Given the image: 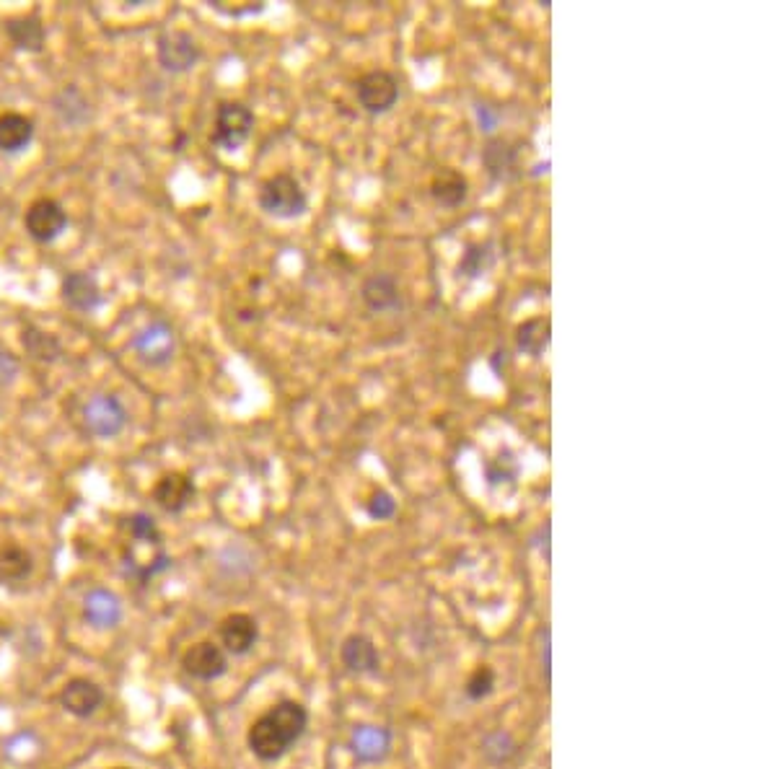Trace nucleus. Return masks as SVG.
Returning a JSON list of instances; mask_svg holds the SVG:
<instances>
[{"label":"nucleus","mask_w":777,"mask_h":769,"mask_svg":"<svg viewBox=\"0 0 777 769\" xmlns=\"http://www.w3.org/2000/svg\"><path fill=\"white\" fill-rule=\"evenodd\" d=\"M306 725L309 713L301 702H278L252 723L247 733L249 749L262 762H278L298 744V738L306 733Z\"/></svg>","instance_id":"1"},{"label":"nucleus","mask_w":777,"mask_h":769,"mask_svg":"<svg viewBox=\"0 0 777 769\" xmlns=\"http://www.w3.org/2000/svg\"><path fill=\"white\" fill-rule=\"evenodd\" d=\"M259 208L272 218L280 221H293L309 210V197H306L304 184L298 182L293 174H275L265 179L259 187Z\"/></svg>","instance_id":"2"},{"label":"nucleus","mask_w":777,"mask_h":769,"mask_svg":"<svg viewBox=\"0 0 777 769\" xmlns=\"http://www.w3.org/2000/svg\"><path fill=\"white\" fill-rule=\"evenodd\" d=\"M254 127V114L247 104L241 101H223L218 112H215V125H213V140L221 151H236L241 145L247 143V138L252 135Z\"/></svg>","instance_id":"3"},{"label":"nucleus","mask_w":777,"mask_h":769,"mask_svg":"<svg viewBox=\"0 0 777 769\" xmlns=\"http://www.w3.org/2000/svg\"><path fill=\"white\" fill-rule=\"evenodd\" d=\"M355 99L368 114H386L399 101V81L389 70H371L355 83Z\"/></svg>","instance_id":"4"},{"label":"nucleus","mask_w":777,"mask_h":769,"mask_svg":"<svg viewBox=\"0 0 777 769\" xmlns=\"http://www.w3.org/2000/svg\"><path fill=\"white\" fill-rule=\"evenodd\" d=\"M26 234L32 236L39 244H47V241H55L57 236L63 234L65 226H68V213L63 210V205L52 197H39L34 200L24 215Z\"/></svg>","instance_id":"5"},{"label":"nucleus","mask_w":777,"mask_h":769,"mask_svg":"<svg viewBox=\"0 0 777 769\" xmlns=\"http://www.w3.org/2000/svg\"><path fill=\"white\" fill-rule=\"evenodd\" d=\"M83 423L96 438H114L127 425V412L114 394H96L83 407Z\"/></svg>","instance_id":"6"},{"label":"nucleus","mask_w":777,"mask_h":769,"mask_svg":"<svg viewBox=\"0 0 777 769\" xmlns=\"http://www.w3.org/2000/svg\"><path fill=\"white\" fill-rule=\"evenodd\" d=\"M182 666L192 679L213 681L218 679V676L226 674L228 669L226 650H223L221 645L210 643V640H203V643H195L192 648L184 650Z\"/></svg>","instance_id":"7"},{"label":"nucleus","mask_w":777,"mask_h":769,"mask_svg":"<svg viewBox=\"0 0 777 769\" xmlns=\"http://www.w3.org/2000/svg\"><path fill=\"white\" fill-rule=\"evenodd\" d=\"M135 350L148 366H164L174 358V350H177V337H174V329L166 322H151L146 329H140L138 337H135Z\"/></svg>","instance_id":"8"},{"label":"nucleus","mask_w":777,"mask_h":769,"mask_svg":"<svg viewBox=\"0 0 777 769\" xmlns=\"http://www.w3.org/2000/svg\"><path fill=\"white\" fill-rule=\"evenodd\" d=\"M200 60V47L187 32H166L158 39V63L171 73H184Z\"/></svg>","instance_id":"9"},{"label":"nucleus","mask_w":777,"mask_h":769,"mask_svg":"<svg viewBox=\"0 0 777 769\" xmlns=\"http://www.w3.org/2000/svg\"><path fill=\"white\" fill-rule=\"evenodd\" d=\"M363 303L373 314H392V311L402 309V290L394 275L389 272H376L363 283Z\"/></svg>","instance_id":"10"},{"label":"nucleus","mask_w":777,"mask_h":769,"mask_svg":"<svg viewBox=\"0 0 777 769\" xmlns=\"http://www.w3.org/2000/svg\"><path fill=\"white\" fill-rule=\"evenodd\" d=\"M60 702L70 715L76 718H89L104 702V692L99 684L91 679H70L60 692Z\"/></svg>","instance_id":"11"},{"label":"nucleus","mask_w":777,"mask_h":769,"mask_svg":"<svg viewBox=\"0 0 777 769\" xmlns=\"http://www.w3.org/2000/svg\"><path fill=\"white\" fill-rule=\"evenodd\" d=\"M218 635H221V643L228 653H234V656H244L249 650L254 648L257 643L259 630L254 617L249 614H228L226 619L218 627Z\"/></svg>","instance_id":"12"},{"label":"nucleus","mask_w":777,"mask_h":769,"mask_svg":"<svg viewBox=\"0 0 777 769\" xmlns=\"http://www.w3.org/2000/svg\"><path fill=\"white\" fill-rule=\"evenodd\" d=\"M195 498V485L187 474L171 472L164 474L153 487V500H156L166 513H179Z\"/></svg>","instance_id":"13"},{"label":"nucleus","mask_w":777,"mask_h":769,"mask_svg":"<svg viewBox=\"0 0 777 769\" xmlns=\"http://www.w3.org/2000/svg\"><path fill=\"white\" fill-rule=\"evenodd\" d=\"M482 164L493 182H511L518 174V148H513L511 140L493 138L487 140L482 151Z\"/></svg>","instance_id":"14"},{"label":"nucleus","mask_w":777,"mask_h":769,"mask_svg":"<svg viewBox=\"0 0 777 769\" xmlns=\"http://www.w3.org/2000/svg\"><path fill=\"white\" fill-rule=\"evenodd\" d=\"M83 617L96 630H112L122 619V604L112 591L96 588L83 601Z\"/></svg>","instance_id":"15"},{"label":"nucleus","mask_w":777,"mask_h":769,"mask_svg":"<svg viewBox=\"0 0 777 769\" xmlns=\"http://www.w3.org/2000/svg\"><path fill=\"white\" fill-rule=\"evenodd\" d=\"M430 195L446 210L459 208L469 195V182L462 171L456 169H438L430 179Z\"/></svg>","instance_id":"16"},{"label":"nucleus","mask_w":777,"mask_h":769,"mask_svg":"<svg viewBox=\"0 0 777 769\" xmlns=\"http://www.w3.org/2000/svg\"><path fill=\"white\" fill-rule=\"evenodd\" d=\"M353 754L358 757V762H381V759L389 754L392 749V733L386 728H376V725H361L353 731Z\"/></svg>","instance_id":"17"},{"label":"nucleus","mask_w":777,"mask_h":769,"mask_svg":"<svg viewBox=\"0 0 777 769\" xmlns=\"http://www.w3.org/2000/svg\"><path fill=\"white\" fill-rule=\"evenodd\" d=\"M63 298L78 311H94L102 303V290L89 272H70L63 280Z\"/></svg>","instance_id":"18"},{"label":"nucleus","mask_w":777,"mask_h":769,"mask_svg":"<svg viewBox=\"0 0 777 769\" xmlns=\"http://www.w3.org/2000/svg\"><path fill=\"white\" fill-rule=\"evenodd\" d=\"M34 138V122L19 112L0 114V151L19 153Z\"/></svg>","instance_id":"19"},{"label":"nucleus","mask_w":777,"mask_h":769,"mask_svg":"<svg viewBox=\"0 0 777 769\" xmlns=\"http://www.w3.org/2000/svg\"><path fill=\"white\" fill-rule=\"evenodd\" d=\"M342 663L355 674H371L379 669V650L363 635H353L342 643Z\"/></svg>","instance_id":"20"},{"label":"nucleus","mask_w":777,"mask_h":769,"mask_svg":"<svg viewBox=\"0 0 777 769\" xmlns=\"http://www.w3.org/2000/svg\"><path fill=\"white\" fill-rule=\"evenodd\" d=\"M516 347L531 358H542L550 347V319L534 316L529 322L518 324L516 329Z\"/></svg>","instance_id":"21"},{"label":"nucleus","mask_w":777,"mask_h":769,"mask_svg":"<svg viewBox=\"0 0 777 769\" xmlns=\"http://www.w3.org/2000/svg\"><path fill=\"white\" fill-rule=\"evenodd\" d=\"M6 32L19 50L37 52L45 45V26H42L37 16H21V19L8 21Z\"/></svg>","instance_id":"22"},{"label":"nucleus","mask_w":777,"mask_h":769,"mask_svg":"<svg viewBox=\"0 0 777 769\" xmlns=\"http://www.w3.org/2000/svg\"><path fill=\"white\" fill-rule=\"evenodd\" d=\"M493 244H469L467 252H464L462 262H459V272H462L464 278H482L490 267H493Z\"/></svg>","instance_id":"23"},{"label":"nucleus","mask_w":777,"mask_h":769,"mask_svg":"<svg viewBox=\"0 0 777 769\" xmlns=\"http://www.w3.org/2000/svg\"><path fill=\"white\" fill-rule=\"evenodd\" d=\"M32 573V557L24 549L11 544L0 552V580H24Z\"/></svg>","instance_id":"24"},{"label":"nucleus","mask_w":777,"mask_h":769,"mask_svg":"<svg viewBox=\"0 0 777 769\" xmlns=\"http://www.w3.org/2000/svg\"><path fill=\"white\" fill-rule=\"evenodd\" d=\"M397 513V500L389 495V492H376L371 500H368V516L373 521H386Z\"/></svg>","instance_id":"25"},{"label":"nucleus","mask_w":777,"mask_h":769,"mask_svg":"<svg viewBox=\"0 0 777 769\" xmlns=\"http://www.w3.org/2000/svg\"><path fill=\"white\" fill-rule=\"evenodd\" d=\"M485 754L490 759H495V762H503V759H508L513 754V741L508 733H495V736H490L485 741Z\"/></svg>","instance_id":"26"},{"label":"nucleus","mask_w":777,"mask_h":769,"mask_svg":"<svg viewBox=\"0 0 777 769\" xmlns=\"http://www.w3.org/2000/svg\"><path fill=\"white\" fill-rule=\"evenodd\" d=\"M493 684H495V676L490 669H480L477 674L469 679V687H467V694L472 697V700H482V697H487V694L493 692Z\"/></svg>","instance_id":"27"},{"label":"nucleus","mask_w":777,"mask_h":769,"mask_svg":"<svg viewBox=\"0 0 777 769\" xmlns=\"http://www.w3.org/2000/svg\"><path fill=\"white\" fill-rule=\"evenodd\" d=\"M474 114H477V122H480V130L485 133H493L500 122V109H495L493 104H474Z\"/></svg>","instance_id":"28"},{"label":"nucleus","mask_w":777,"mask_h":769,"mask_svg":"<svg viewBox=\"0 0 777 769\" xmlns=\"http://www.w3.org/2000/svg\"><path fill=\"white\" fill-rule=\"evenodd\" d=\"M544 643H542V669H544V679L550 681V630H544Z\"/></svg>","instance_id":"29"},{"label":"nucleus","mask_w":777,"mask_h":769,"mask_svg":"<svg viewBox=\"0 0 777 769\" xmlns=\"http://www.w3.org/2000/svg\"><path fill=\"white\" fill-rule=\"evenodd\" d=\"M117 769H127V767H117Z\"/></svg>","instance_id":"30"}]
</instances>
